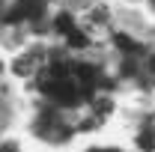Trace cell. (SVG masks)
<instances>
[{"label": "cell", "mask_w": 155, "mask_h": 152, "mask_svg": "<svg viewBox=\"0 0 155 152\" xmlns=\"http://www.w3.org/2000/svg\"><path fill=\"white\" fill-rule=\"evenodd\" d=\"M116 45H119L122 51H137V45H134L128 36H125V33H119V36H116Z\"/></svg>", "instance_id": "5b68a950"}, {"label": "cell", "mask_w": 155, "mask_h": 152, "mask_svg": "<svg viewBox=\"0 0 155 152\" xmlns=\"http://www.w3.org/2000/svg\"><path fill=\"white\" fill-rule=\"evenodd\" d=\"M137 146H140L143 152H152V149H155V131H149V128H146V131H140Z\"/></svg>", "instance_id": "3957f363"}, {"label": "cell", "mask_w": 155, "mask_h": 152, "mask_svg": "<svg viewBox=\"0 0 155 152\" xmlns=\"http://www.w3.org/2000/svg\"><path fill=\"white\" fill-rule=\"evenodd\" d=\"M152 6H155V0H152Z\"/></svg>", "instance_id": "ba28073f"}, {"label": "cell", "mask_w": 155, "mask_h": 152, "mask_svg": "<svg viewBox=\"0 0 155 152\" xmlns=\"http://www.w3.org/2000/svg\"><path fill=\"white\" fill-rule=\"evenodd\" d=\"M30 63H33V57H21L18 63H15V72H18V75H27V72H30V69H33V66H30Z\"/></svg>", "instance_id": "8992f818"}, {"label": "cell", "mask_w": 155, "mask_h": 152, "mask_svg": "<svg viewBox=\"0 0 155 152\" xmlns=\"http://www.w3.org/2000/svg\"><path fill=\"white\" fill-rule=\"evenodd\" d=\"M54 27H57L60 33H66V36H69V33H75V21H72V15H66V12H63V15H57Z\"/></svg>", "instance_id": "7a4b0ae2"}, {"label": "cell", "mask_w": 155, "mask_h": 152, "mask_svg": "<svg viewBox=\"0 0 155 152\" xmlns=\"http://www.w3.org/2000/svg\"><path fill=\"white\" fill-rule=\"evenodd\" d=\"M149 66H152V72H155V57H152V60H149Z\"/></svg>", "instance_id": "52a82bcc"}, {"label": "cell", "mask_w": 155, "mask_h": 152, "mask_svg": "<svg viewBox=\"0 0 155 152\" xmlns=\"http://www.w3.org/2000/svg\"><path fill=\"white\" fill-rule=\"evenodd\" d=\"M69 45H72V48H84V45H87V36H84L81 30H75V33H69Z\"/></svg>", "instance_id": "277c9868"}, {"label": "cell", "mask_w": 155, "mask_h": 152, "mask_svg": "<svg viewBox=\"0 0 155 152\" xmlns=\"http://www.w3.org/2000/svg\"><path fill=\"white\" fill-rule=\"evenodd\" d=\"M45 9V3L42 0H18L9 12H6V21H21V18H33Z\"/></svg>", "instance_id": "6da1fadb"}]
</instances>
